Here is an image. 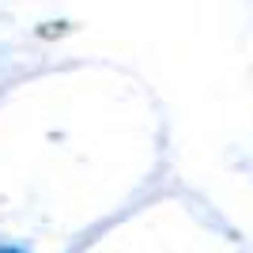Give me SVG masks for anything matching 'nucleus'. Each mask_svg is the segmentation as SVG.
Returning <instances> with one entry per match:
<instances>
[{"mask_svg": "<svg viewBox=\"0 0 253 253\" xmlns=\"http://www.w3.org/2000/svg\"><path fill=\"white\" fill-rule=\"evenodd\" d=\"M0 253H23V250H11V246H4V250H0Z\"/></svg>", "mask_w": 253, "mask_h": 253, "instance_id": "obj_1", "label": "nucleus"}]
</instances>
